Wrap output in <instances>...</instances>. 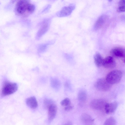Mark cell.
Returning <instances> with one entry per match:
<instances>
[{
	"instance_id": "cell-1",
	"label": "cell",
	"mask_w": 125,
	"mask_h": 125,
	"mask_svg": "<svg viewBox=\"0 0 125 125\" xmlns=\"http://www.w3.org/2000/svg\"><path fill=\"white\" fill-rule=\"evenodd\" d=\"M18 88V85L16 83L5 81L2 87L1 96L3 97L12 94L17 90Z\"/></svg>"
},
{
	"instance_id": "cell-2",
	"label": "cell",
	"mask_w": 125,
	"mask_h": 125,
	"mask_svg": "<svg viewBox=\"0 0 125 125\" xmlns=\"http://www.w3.org/2000/svg\"><path fill=\"white\" fill-rule=\"evenodd\" d=\"M122 76V73L119 70H114L109 73L107 75L106 79L112 84H116L121 80Z\"/></svg>"
},
{
	"instance_id": "cell-3",
	"label": "cell",
	"mask_w": 125,
	"mask_h": 125,
	"mask_svg": "<svg viewBox=\"0 0 125 125\" xmlns=\"http://www.w3.org/2000/svg\"><path fill=\"white\" fill-rule=\"evenodd\" d=\"M44 104L48 109V119L49 121H52L55 117L57 112V108L56 105L50 101L45 100Z\"/></svg>"
},
{
	"instance_id": "cell-4",
	"label": "cell",
	"mask_w": 125,
	"mask_h": 125,
	"mask_svg": "<svg viewBox=\"0 0 125 125\" xmlns=\"http://www.w3.org/2000/svg\"><path fill=\"white\" fill-rule=\"evenodd\" d=\"M112 85L106 79L103 78L98 79L94 84L95 86L97 89L102 91L109 90L111 88Z\"/></svg>"
},
{
	"instance_id": "cell-5",
	"label": "cell",
	"mask_w": 125,
	"mask_h": 125,
	"mask_svg": "<svg viewBox=\"0 0 125 125\" xmlns=\"http://www.w3.org/2000/svg\"><path fill=\"white\" fill-rule=\"evenodd\" d=\"M30 0H20L17 3L16 10L17 13L20 15H24L28 13L27 9Z\"/></svg>"
},
{
	"instance_id": "cell-6",
	"label": "cell",
	"mask_w": 125,
	"mask_h": 125,
	"mask_svg": "<svg viewBox=\"0 0 125 125\" xmlns=\"http://www.w3.org/2000/svg\"><path fill=\"white\" fill-rule=\"evenodd\" d=\"M75 8V6L73 4H70L68 6L64 7L57 12V15L59 17L69 16L71 14Z\"/></svg>"
},
{
	"instance_id": "cell-7",
	"label": "cell",
	"mask_w": 125,
	"mask_h": 125,
	"mask_svg": "<svg viewBox=\"0 0 125 125\" xmlns=\"http://www.w3.org/2000/svg\"><path fill=\"white\" fill-rule=\"evenodd\" d=\"M107 103L104 100L96 99L92 100L90 102V105L92 108L97 110H101L104 108Z\"/></svg>"
},
{
	"instance_id": "cell-8",
	"label": "cell",
	"mask_w": 125,
	"mask_h": 125,
	"mask_svg": "<svg viewBox=\"0 0 125 125\" xmlns=\"http://www.w3.org/2000/svg\"><path fill=\"white\" fill-rule=\"evenodd\" d=\"M108 19V16L103 14L95 22L94 28L95 30H98L101 28Z\"/></svg>"
},
{
	"instance_id": "cell-9",
	"label": "cell",
	"mask_w": 125,
	"mask_h": 125,
	"mask_svg": "<svg viewBox=\"0 0 125 125\" xmlns=\"http://www.w3.org/2000/svg\"><path fill=\"white\" fill-rule=\"evenodd\" d=\"M102 65L106 68L112 69L115 66L116 63L113 58L109 56L104 59Z\"/></svg>"
},
{
	"instance_id": "cell-10",
	"label": "cell",
	"mask_w": 125,
	"mask_h": 125,
	"mask_svg": "<svg viewBox=\"0 0 125 125\" xmlns=\"http://www.w3.org/2000/svg\"><path fill=\"white\" fill-rule=\"evenodd\" d=\"M49 27V23L48 20H45L43 23L42 25L37 33L36 38L39 39L47 31Z\"/></svg>"
},
{
	"instance_id": "cell-11",
	"label": "cell",
	"mask_w": 125,
	"mask_h": 125,
	"mask_svg": "<svg viewBox=\"0 0 125 125\" xmlns=\"http://www.w3.org/2000/svg\"><path fill=\"white\" fill-rule=\"evenodd\" d=\"M117 103L116 102L110 103H106L104 109L106 114H110L115 112L117 106Z\"/></svg>"
},
{
	"instance_id": "cell-12",
	"label": "cell",
	"mask_w": 125,
	"mask_h": 125,
	"mask_svg": "<svg viewBox=\"0 0 125 125\" xmlns=\"http://www.w3.org/2000/svg\"><path fill=\"white\" fill-rule=\"evenodd\" d=\"M110 53L115 56L123 57L125 55V50L121 47H115L111 50Z\"/></svg>"
},
{
	"instance_id": "cell-13",
	"label": "cell",
	"mask_w": 125,
	"mask_h": 125,
	"mask_svg": "<svg viewBox=\"0 0 125 125\" xmlns=\"http://www.w3.org/2000/svg\"><path fill=\"white\" fill-rule=\"evenodd\" d=\"M26 103L28 107L32 109H36L38 106L37 101L34 96L31 97L27 98Z\"/></svg>"
},
{
	"instance_id": "cell-14",
	"label": "cell",
	"mask_w": 125,
	"mask_h": 125,
	"mask_svg": "<svg viewBox=\"0 0 125 125\" xmlns=\"http://www.w3.org/2000/svg\"><path fill=\"white\" fill-rule=\"evenodd\" d=\"M94 59L95 64L97 67H99L102 65L104 59L99 52H97L95 54Z\"/></svg>"
},
{
	"instance_id": "cell-15",
	"label": "cell",
	"mask_w": 125,
	"mask_h": 125,
	"mask_svg": "<svg viewBox=\"0 0 125 125\" xmlns=\"http://www.w3.org/2000/svg\"><path fill=\"white\" fill-rule=\"evenodd\" d=\"M80 119L82 122L87 124L91 123L94 121L90 115L85 113L81 115Z\"/></svg>"
},
{
	"instance_id": "cell-16",
	"label": "cell",
	"mask_w": 125,
	"mask_h": 125,
	"mask_svg": "<svg viewBox=\"0 0 125 125\" xmlns=\"http://www.w3.org/2000/svg\"><path fill=\"white\" fill-rule=\"evenodd\" d=\"M78 100L81 102H84L86 100L87 95L85 92L83 91H80L78 94Z\"/></svg>"
},
{
	"instance_id": "cell-17",
	"label": "cell",
	"mask_w": 125,
	"mask_h": 125,
	"mask_svg": "<svg viewBox=\"0 0 125 125\" xmlns=\"http://www.w3.org/2000/svg\"><path fill=\"white\" fill-rule=\"evenodd\" d=\"M116 122L115 119L113 117H111L107 119L104 122V125H115L116 124Z\"/></svg>"
},
{
	"instance_id": "cell-18",
	"label": "cell",
	"mask_w": 125,
	"mask_h": 125,
	"mask_svg": "<svg viewBox=\"0 0 125 125\" xmlns=\"http://www.w3.org/2000/svg\"><path fill=\"white\" fill-rule=\"evenodd\" d=\"M60 104L63 106H66L70 105L71 101L68 98H65L61 102Z\"/></svg>"
},
{
	"instance_id": "cell-19",
	"label": "cell",
	"mask_w": 125,
	"mask_h": 125,
	"mask_svg": "<svg viewBox=\"0 0 125 125\" xmlns=\"http://www.w3.org/2000/svg\"><path fill=\"white\" fill-rule=\"evenodd\" d=\"M35 10V6L34 5L31 3L28 5L27 7V10L28 13L31 14Z\"/></svg>"
},
{
	"instance_id": "cell-20",
	"label": "cell",
	"mask_w": 125,
	"mask_h": 125,
	"mask_svg": "<svg viewBox=\"0 0 125 125\" xmlns=\"http://www.w3.org/2000/svg\"><path fill=\"white\" fill-rule=\"evenodd\" d=\"M117 11L118 12H125V6H119L117 9Z\"/></svg>"
},
{
	"instance_id": "cell-21",
	"label": "cell",
	"mask_w": 125,
	"mask_h": 125,
	"mask_svg": "<svg viewBox=\"0 0 125 125\" xmlns=\"http://www.w3.org/2000/svg\"><path fill=\"white\" fill-rule=\"evenodd\" d=\"M73 108V106L70 105L67 106H65V107L64 109L66 111H69L72 110Z\"/></svg>"
},
{
	"instance_id": "cell-22",
	"label": "cell",
	"mask_w": 125,
	"mask_h": 125,
	"mask_svg": "<svg viewBox=\"0 0 125 125\" xmlns=\"http://www.w3.org/2000/svg\"><path fill=\"white\" fill-rule=\"evenodd\" d=\"M119 6H125V0H120L119 2Z\"/></svg>"
},
{
	"instance_id": "cell-23",
	"label": "cell",
	"mask_w": 125,
	"mask_h": 125,
	"mask_svg": "<svg viewBox=\"0 0 125 125\" xmlns=\"http://www.w3.org/2000/svg\"><path fill=\"white\" fill-rule=\"evenodd\" d=\"M108 0L109 2H111L112 0Z\"/></svg>"
},
{
	"instance_id": "cell-24",
	"label": "cell",
	"mask_w": 125,
	"mask_h": 125,
	"mask_svg": "<svg viewBox=\"0 0 125 125\" xmlns=\"http://www.w3.org/2000/svg\"><path fill=\"white\" fill-rule=\"evenodd\" d=\"M124 62L125 63V58L124 59Z\"/></svg>"
},
{
	"instance_id": "cell-25",
	"label": "cell",
	"mask_w": 125,
	"mask_h": 125,
	"mask_svg": "<svg viewBox=\"0 0 125 125\" xmlns=\"http://www.w3.org/2000/svg\"><path fill=\"white\" fill-rule=\"evenodd\" d=\"M16 0H13L14 1Z\"/></svg>"
}]
</instances>
